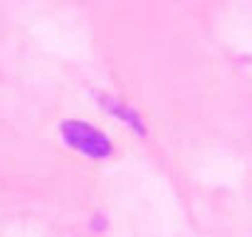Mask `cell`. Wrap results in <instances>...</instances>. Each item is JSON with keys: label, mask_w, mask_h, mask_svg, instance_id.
I'll return each mask as SVG.
<instances>
[{"label": "cell", "mask_w": 252, "mask_h": 237, "mask_svg": "<svg viewBox=\"0 0 252 237\" xmlns=\"http://www.w3.org/2000/svg\"><path fill=\"white\" fill-rule=\"evenodd\" d=\"M62 134L67 139V144L87 156H94V158H101V156H109L111 146L109 141L104 139V134L94 131L92 126L87 124H79V121H69L62 126Z\"/></svg>", "instance_id": "cell-1"}]
</instances>
